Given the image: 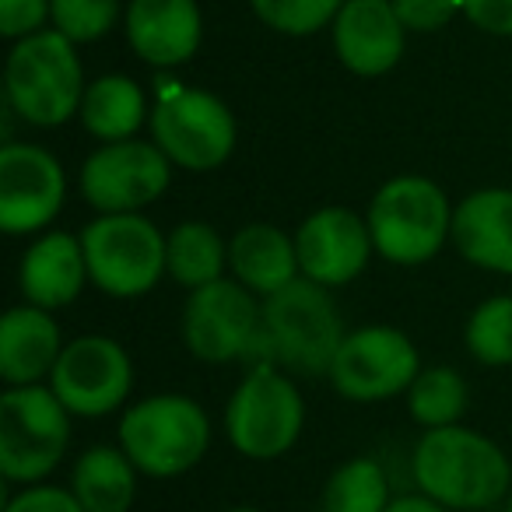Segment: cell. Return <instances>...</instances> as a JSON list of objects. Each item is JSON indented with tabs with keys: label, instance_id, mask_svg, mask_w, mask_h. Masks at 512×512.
<instances>
[{
	"label": "cell",
	"instance_id": "cell-35",
	"mask_svg": "<svg viewBox=\"0 0 512 512\" xmlns=\"http://www.w3.org/2000/svg\"><path fill=\"white\" fill-rule=\"evenodd\" d=\"M228 512H256V509H249V505H239V509H228Z\"/></svg>",
	"mask_w": 512,
	"mask_h": 512
},
{
	"label": "cell",
	"instance_id": "cell-30",
	"mask_svg": "<svg viewBox=\"0 0 512 512\" xmlns=\"http://www.w3.org/2000/svg\"><path fill=\"white\" fill-rule=\"evenodd\" d=\"M390 4L411 32H439L463 11L460 0H390Z\"/></svg>",
	"mask_w": 512,
	"mask_h": 512
},
{
	"label": "cell",
	"instance_id": "cell-6",
	"mask_svg": "<svg viewBox=\"0 0 512 512\" xmlns=\"http://www.w3.org/2000/svg\"><path fill=\"white\" fill-rule=\"evenodd\" d=\"M88 278L116 299H134L169 271V239L141 214H102L81 235Z\"/></svg>",
	"mask_w": 512,
	"mask_h": 512
},
{
	"label": "cell",
	"instance_id": "cell-21",
	"mask_svg": "<svg viewBox=\"0 0 512 512\" xmlns=\"http://www.w3.org/2000/svg\"><path fill=\"white\" fill-rule=\"evenodd\" d=\"M228 264L235 271V281L249 288L253 295H274L285 285L299 278V249L281 228L264 225H246L232 235L228 242Z\"/></svg>",
	"mask_w": 512,
	"mask_h": 512
},
{
	"label": "cell",
	"instance_id": "cell-10",
	"mask_svg": "<svg viewBox=\"0 0 512 512\" xmlns=\"http://www.w3.org/2000/svg\"><path fill=\"white\" fill-rule=\"evenodd\" d=\"M169 179V155L134 137L102 144L81 165V193L102 214H137L169 190Z\"/></svg>",
	"mask_w": 512,
	"mask_h": 512
},
{
	"label": "cell",
	"instance_id": "cell-32",
	"mask_svg": "<svg viewBox=\"0 0 512 512\" xmlns=\"http://www.w3.org/2000/svg\"><path fill=\"white\" fill-rule=\"evenodd\" d=\"M4 512H85V509L74 498V491L53 488V484H36V488H25L22 495L11 498Z\"/></svg>",
	"mask_w": 512,
	"mask_h": 512
},
{
	"label": "cell",
	"instance_id": "cell-16",
	"mask_svg": "<svg viewBox=\"0 0 512 512\" xmlns=\"http://www.w3.org/2000/svg\"><path fill=\"white\" fill-rule=\"evenodd\" d=\"M404 32L390 0H348L334 18V50L351 74L379 78L397 67Z\"/></svg>",
	"mask_w": 512,
	"mask_h": 512
},
{
	"label": "cell",
	"instance_id": "cell-1",
	"mask_svg": "<svg viewBox=\"0 0 512 512\" xmlns=\"http://www.w3.org/2000/svg\"><path fill=\"white\" fill-rule=\"evenodd\" d=\"M414 481L421 495L446 509H488L505 498L512 467L484 435L460 425L428 428L414 449Z\"/></svg>",
	"mask_w": 512,
	"mask_h": 512
},
{
	"label": "cell",
	"instance_id": "cell-33",
	"mask_svg": "<svg viewBox=\"0 0 512 512\" xmlns=\"http://www.w3.org/2000/svg\"><path fill=\"white\" fill-rule=\"evenodd\" d=\"M463 15L491 36H512V0H460Z\"/></svg>",
	"mask_w": 512,
	"mask_h": 512
},
{
	"label": "cell",
	"instance_id": "cell-31",
	"mask_svg": "<svg viewBox=\"0 0 512 512\" xmlns=\"http://www.w3.org/2000/svg\"><path fill=\"white\" fill-rule=\"evenodd\" d=\"M50 15V0H0V32L8 39H29Z\"/></svg>",
	"mask_w": 512,
	"mask_h": 512
},
{
	"label": "cell",
	"instance_id": "cell-26",
	"mask_svg": "<svg viewBox=\"0 0 512 512\" xmlns=\"http://www.w3.org/2000/svg\"><path fill=\"white\" fill-rule=\"evenodd\" d=\"M407 407H411V418L425 428L456 425L460 414L467 411V383L460 372L435 365V369L418 372V379L407 390Z\"/></svg>",
	"mask_w": 512,
	"mask_h": 512
},
{
	"label": "cell",
	"instance_id": "cell-2",
	"mask_svg": "<svg viewBox=\"0 0 512 512\" xmlns=\"http://www.w3.org/2000/svg\"><path fill=\"white\" fill-rule=\"evenodd\" d=\"M344 323L323 285L295 278L281 292L264 299V337L260 348L267 358L292 369L295 376H330L337 351L344 344Z\"/></svg>",
	"mask_w": 512,
	"mask_h": 512
},
{
	"label": "cell",
	"instance_id": "cell-23",
	"mask_svg": "<svg viewBox=\"0 0 512 512\" xmlns=\"http://www.w3.org/2000/svg\"><path fill=\"white\" fill-rule=\"evenodd\" d=\"M78 116L88 134L99 137V141H130L141 130V123L148 120V102H144V92L134 78L106 74V78L88 85Z\"/></svg>",
	"mask_w": 512,
	"mask_h": 512
},
{
	"label": "cell",
	"instance_id": "cell-7",
	"mask_svg": "<svg viewBox=\"0 0 512 512\" xmlns=\"http://www.w3.org/2000/svg\"><path fill=\"white\" fill-rule=\"evenodd\" d=\"M46 386H11L0 397V474L8 481H43L71 442V421Z\"/></svg>",
	"mask_w": 512,
	"mask_h": 512
},
{
	"label": "cell",
	"instance_id": "cell-36",
	"mask_svg": "<svg viewBox=\"0 0 512 512\" xmlns=\"http://www.w3.org/2000/svg\"><path fill=\"white\" fill-rule=\"evenodd\" d=\"M509 512H512V495H509Z\"/></svg>",
	"mask_w": 512,
	"mask_h": 512
},
{
	"label": "cell",
	"instance_id": "cell-11",
	"mask_svg": "<svg viewBox=\"0 0 512 512\" xmlns=\"http://www.w3.org/2000/svg\"><path fill=\"white\" fill-rule=\"evenodd\" d=\"M264 337V306L239 281H214L197 292L183 309V341L200 362H232L260 348Z\"/></svg>",
	"mask_w": 512,
	"mask_h": 512
},
{
	"label": "cell",
	"instance_id": "cell-20",
	"mask_svg": "<svg viewBox=\"0 0 512 512\" xmlns=\"http://www.w3.org/2000/svg\"><path fill=\"white\" fill-rule=\"evenodd\" d=\"M60 351V327L46 309L18 306L0 323V376L8 386H36L53 372Z\"/></svg>",
	"mask_w": 512,
	"mask_h": 512
},
{
	"label": "cell",
	"instance_id": "cell-17",
	"mask_svg": "<svg viewBox=\"0 0 512 512\" xmlns=\"http://www.w3.org/2000/svg\"><path fill=\"white\" fill-rule=\"evenodd\" d=\"M200 8L197 0H130L127 39L151 67H176L200 46Z\"/></svg>",
	"mask_w": 512,
	"mask_h": 512
},
{
	"label": "cell",
	"instance_id": "cell-13",
	"mask_svg": "<svg viewBox=\"0 0 512 512\" xmlns=\"http://www.w3.org/2000/svg\"><path fill=\"white\" fill-rule=\"evenodd\" d=\"M134 372L130 358L109 337H78L60 351L50 372V390L71 414L99 418L127 400Z\"/></svg>",
	"mask_w": 512,
	"mask_h": 512
},
{
	"label": "cell",
	"instance_id": "cell-28",
	"mask_svg": "<svg viewBox=\"0 0 512 512\" xmlns=\"http://www.w3.org/2000/svg\"><path fill=\"white\" fill-rule=\"evenodd\" d=\"M256 18L285 36H313L330 25L348 0H249Z\"/></svg>",
	"mask_w": 512,
	"mask_h": 512
},
{
	"label": "cell",
	"instance_id": "cell-22",
	"mask_svg": "<svg viewBox=\"0 0 512 512\" xmlns=\"http://www.w3.org/2000/svg\"><path fill=\"white\" fill-rule=\"evenodd\" d=\"M71 491L85 512H130L137 495V467L123 449L92 446L74 463Z\"/></svg>",
	"mask_w": 512,
	"mask_h": 512
},
{
	"label": "cell",
	"instance_id": "cell-27",
	"mask_svg": "<svg viewBox=\"0 0 512 512\" xmlns=\"http://www.w3.org/2000/svg\"><path fill=\"white\" fill-rule=\"evenodd\" d=\"M467 351L481 365H512V295H495L474 309Z\"/></svg>",
	"mask_w": 512,
	"mask_h": 512
},
{
	"label": "cell",
	"instance_id": "cell-18",
	"mask_svg": "<svg viewBox=\"0 0 512 512\" xmlns=\"http://www.w3.org/2000/svg\"><path fill=\"white\" fill-rule=\"evenodd\" d=\"M453 242L467 264L512 274V190H477L460 200Z\"/></svg>",
	"mask_w": 512,
	"mask_h": 512
},
{
	"label": "cell",
	"instance_id": "cell-12",
	"mask_svg": "<svg viewBox=\"0 0 512 512\" xmlns=\"http://www.w3.org/2000/svg\"><path fill=\"white\" fill-rule=\"evenodd\" d=\"M418 372V351L407 341V334L393 327H365L344 337L330 365V383L355 404H376L393 393L411 390Z\"/></svg>",
	"mask_w": 512,
	"mask_h": 512
},
{
	"label": "cell",
	"instance_id": "cell-25",
	"mask_svg": "<svg viewBox=\"0 0 512 512\" xmlns=\"http://www.w3.org/2000/svg\"><path fill=\"white\" fill-rule=\"evenodd\" d=\"M390 502L386 470L369 456H358L334 470V477L323 488L320 512H386Z\"/></svg>",
	"mask_w": 512,
	"mask_h": 512
},
{
	"label": "cell",
	"instance_id": "cell-3",
	"mask_svg": "<svg viewBox=\"0 0 512 512\" xmlns=\"http://www.w3.org/2000/svg\"><path fill=\"white\" fill-rule=\"evenodd\" d=\"M8 106L32 127H60L81 113L85 102V74L64 32H36L18 39L4 71Z\"/></svg>",
	"mask_w": 512,
	"mask_h": 512
},
{
	"label": "cell",
	"instance_id": "cell-14",
	"mask_svg": "<svg viewBox=\"0 0 512 512\" xmlns=\"http://www.w3.org/2000/svg\"><path fill=\"white\" fill-rule=\"evenodd\" d=\"M64 207V165L36 144L0 151V228L29 235L46 228Z\"/></svg>",
	"mask_w": 512,
	"mask_h": 512
},
{
	"label": "cell",
	"instance_id": "cell-8",
	"mask_svg": "<svg viewBox=\"0 0 512 512\" xmlns=\"http://www.w3.org/2000/svg\"><path fill=\"white\" fill-rule=\"evenodd\" d=\"M306 421V404L288 376L274 365H256L225 411V428L232 446L249 460H274L295 446Z\"/></svg>",
	"mask_w": 512,
	"mask_h": 512
},
{
	"label": "cell",
	"instance_id": "cell-29",
	"mask_svg": "<svg viewBox=\"0 0 512 512\" xmlns=\"http://www.w3.org/2000/svg\"><path fill=\"white\" fill-rule=\"evenodd\" d=\"M50 15L71 43H95L116 25L120 0H50Z\"/></svg>",
	"mask_w": 512,
	"mask_h": 512
},
{
	"label": "cell",
	"instance_id": "cell-9",
	"mask_svg": "<svg viewBox=\"0 0 512 512\" xmlns=\"http://www.w3.org/2000/svg\"><path fill=\"white\" fill-rule=\"evenodd\" d=\"M151 134L172 165L193 172L218 169L235 148V120L225 102L183 85H165L151 113Z\"/></svg>",
	"mask_w": 512,
	"mask_h": 512
},
{
	"label": "cell",
	"instance_id": "cell-24",
	"mask_svg": "<svg viewBox=\"0 0 512 512\" xmlns=\"http://www.w3.org/2000/svg\"><path fill=\"white\" fill-rule=\"evenodd\" d=\"M225 260H228V249L211 225H204V221H183V225L172 228L169 274L176 285L190 288V292L214 285L225 274Z\"/></svg>",
	"mask_w": 512,
	"mask_h": 512
},
{
	"label": "cell",
	"instance_id": "cell-5",
	"mask_svg": "<svg viewBox=\"0 0 512 512\" xmlns=\"http://www.w3.org/2000/svg\"><path fill=\"white\" fill-rule=\"evenodd\" d=\"M211 442L207 414L179 393L148 397L120 421V446L141 474L176 477L197 467Z\"/></svg>",
	"mask_w": 512,
	"mask_h": 512
},
{
	"label": "cell",
	"instance_id": "cell-34",
	"mask_svg": "<svg viewBox=\"0 0 512 512\" xmlns=\"http://www.w3.org/2000/svg\"><path fill=\"white\" fill-rule=\"evenodd\" d=\"M386 512H449V509L428 495H404V498H393Z\"/></svg>",
	"mask_w": 512,
	"mask_h": 512
},
{
	"label": "cell",
	"instance_id": "cell-4",
	"mask_svg": "<svg viewBox=\"0 0 512 512\" xmlns=\"http://www.w3.org/2000/svg\"><path fill=\"white\" fill-rule=\"evenodd\" d=\"M372 246L390 264H428L453 235L449 200L432 179L397 176L372 197L369 207Z\"/></svg>",
	"mask_w": 512,
	"mask_h": 512
},
{
	"label": "cell",
	"instance_id": "cell-19",
	"mask_svg": "<svg viewBox=\"0 0 512 512\" xmlns=\"http://www.w3.org/2000/svg\"><path fill=\"white\" fill-rule=\"evenodd\" d=\"M88 278V260L81 239L67 232H50L25 253L22 271H18V285L29 306L39 309H60L74 302L85 288Z\"/></svg>",
	"mask_w": 512,
	"mask_h": 512
},
{
	"label": "cell",
	"instance_id": "cell-15",
	"mask_svg": "<svg viewBox=\"0 0 512 512\" xmlns=\"http://www.w3.org/2000/svg\"><path fill=\"white\" fill-rule=\"evenodd\" d=\"M295 249H299L302 278L323 288H341L365 271L376 246L369 221H362L348 207H323L302 221Z\"/></svg>",
	"mask_w": 512,
	"mask_h": 512
}]
</instances>
